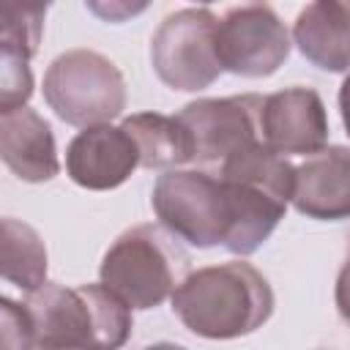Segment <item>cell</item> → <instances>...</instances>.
<instances>
[{
	"label": "cell",
	"mask_w": 350,
	"mask_h": 350,
	"mask_svg": "<svg viewBox=\"0 0 350 350\" xmlns=\"http://www.w3.org/2000/svg\"><path fill=\"white\" fill-rule=\"evenodd\" d=\"M172 312L202 339L249 336L273 314L268 279L246 260H230L191 271L172 293Z\"/></svg>",
	"instance_id": "obj_1"
},
{
	"label": "cell",
	"mask_w": 350,
	"mask_h": 350,
	"mask_svg": "<svg viewBox=\"0 0 350 350\" xmlns=\"http://www.w3.org/2000/svg\"><path fill=\"white\" fill-rule=\"evenodd\" d=\"M25 306L33 317L36 347L120 350L134 328L131 309L101 282L79 287L46 282L27 295Z\"/></svg>",
	"instance_id": "obj_2"
},
{
	"label": "cell",
	"mask_w": 350,
	"mask_h": 350,
	"mask_svg": "<svg viewBox=\"0 0 350 350\" xmlns=\"http://www.w3.org/2000/svg\"><path fill=\"white\" fill-rule=\"evenodd\" d=\"M189 273L186 249L161 224L129 227L112 241L98 265L101 284L131 312L164 304Z\"/></svg>",
	"instance_id": "obj_3"
},
{
	"label": "cell",
	"mask_w": 350,
	"mask_h": 350,
	"mask_svg": "<svg viewBox=\"0 0 350 350\" xmlns=\"http://www.w3.org/2000/svg\"><path fill=\"white\" fill-rule=\"evenodd\" d=\"M44 101L68 126L90 129L120 118L126 109V79L120 68L96 49H68L44 74Z\"/></svg>",
	"instance_id": "obj_4"
},
{
	"label": "cell",
	"mask_w": 350,
	"mask_h": 350,
	"mask_svg": "<svg viewBox=\"0 0 350 350\" xmlns=\"http://www.w3.org/2000/svg\"><path fill=\"white\" fill-rule=\"evenodd\" d=\"M159 224L178 241L211 249L224 246L230 232V200L219 175L202 170H167L150 191Z\"/></svg>",
	"instance_id": "obj_5"
},
{
	"label": "cell",
	"mask_w": 350,
	"mask_h": 350,
	"mask_svg": "<svg viewBox=\"0 0 350 350\" xmlns=\"http://www.w3.org/2000/svg\"><path fill=\"white\" fill-rule=\"evenodd\" d=\"M216 33L219 16L205 5L167 14L150 38V66L156 77L180 93L211 88L224 71Z\"/></svg>",
	"instance_id": "obj_6"
},
{
	"label": "cell",
	"mask_w": 350,
	"mask_h": 350,
	"mask_svg": "<svg viewBox=\"0 0 350 350\" xmlns=\"http://www.w3.org/2000/svg\"><path fill=\"white\" fill-rule=\"evenodd\" d=\"M216 46L224 71L260 79L276 74L279 66H284L293 36L271 5L246 3L232 5L219 19Z\"/></svg>",
	"instance_id": "obj_7"
},
{
	"label": "cell",
	"mask_w": 350,
	"mask_h": 350,
	"mask_svg": "<svg viewBox=\"0 0 350 350\" xmlns=\"http://www.w3.org/2000/svg\"><path fill=\"white\" fill-rule=\"evenodd\" d=\"M262 104L265 98L257 93L189 101L178 112V120L191 134L194 161L224 164L230 156L246 150L254 142H262Z\"/></svg>",
	"instance_id": "obj_8"
},
{
	"label": "cell",
	"mask_w": 350,
	"mask_h": 350,
	"mask_svg": "<svg viewBox=\"0 0 350 350\" xmlns=\"http://www.w3.org/2000/svg\"><path fill=\"white\" fill-rule=\"evenodd\" d=\"M262 142L279 156H314L328 142V115L317 90L293 85L265 96L260 115Z\"/></svg>",
	"instance_id": "obj_9"
},
{
	"label": "cell",
	"mask_w": 350,
	"mask_h": 350,
	"mask_svg": "<svg viewBox=\"0 0 350 350\" xmlns=\"http://www.w3.org/2000/svg\"><path fill=\"white\" fill-rule=\"evenodd\" d=\"M139 167V150L123 126H90L82 129L66 148L68 178L90 191L118 189Z\"/></svg>",
	"instance_id": "obj_10"
},
{
	"label": "cell",
	"mask_w": 350,
	"mask_h": 350,
	"mask_svg": "<svg viewBox=\"0 0 350 350\" xmlns=\"http://www.w3.org/2000/svg\"><path fill=\"white\" fill-rule=\"evenodd\" d=\"M293 205L317 221L350 219V148L325 145L295 167Z\"/></svg>",
	"instance_id": "obj_11"
},
{
	"label": "cell",
	"mask_w": 350,
	"mask_h": 350,
	"mask_svg": "<svg viewBox=\"0 0 350 350\" xmlns=\"http://www.w3.org/2000/svg\"><path fill=\"white\" fill-rule=\"evenodd\" d=\"M0 156L5 167L27 183L52 180L60 172L52 126L30 107L0 112Z\"/></svg>",
	"instance_id": "obj_12"
},
{
	"label": "cell",
	"mask_w": 350,
	"mask_h": 350,
	"mask_svg": "<svg viewBox=\"0 0 350 350\" xmlns=\"http://www.w3.org/2000/svg\"><path fill=\"white\" fill-rule=\"evenodd\" d=\"M293 44L320 71H350V3L317 0L298 11Z\"/></svg>",
	"instance_id": "obj_13"
},
{
	"label": "cell",
	"mask_w": 350,
	"mask_h": 350,
	"mask_svg": "<svg viewBox=\"0 0 350 350\" xmlns=\"http://www.w3.org/2000/svg\"><path fill=\"white\" fill-rule=\"evenodd\" d=\"M139 150V167L148 170H178L180 164L194 161V145L189 129L178 115L161 112H137L120 123Z\"/></svg>",
	"instance_id": "obj_14"
},
{
	"label": "cell",
	"mask_w": 350,
	"mask_h": 350,
	"mask_svg": "<svg viewBox=\"0 0 350 350\" xmlns=\"http://www.w3.org/2000/svg\"><path fill=\"white\" fill-rule=\"evenodd\" d=\"M0 273L27 295L46 284V246L41 235L30 224L11 216L3 219Z\"/></svg>",
	"instance_id": "obj_15"
},
{
	"label": "cell",
	"mask_w": 350,
	"mask_h": 350,
	"mask_svg": "<svg viewBox=\"0 0 350 350\" xmlns=\"http://www.w3.org/2000/svg\"><path fill=\"white\" fill-rule=\"evenodd\" d=\"M44 16L46 5L5 0L0 5V52L30 60L44 36Z\"/></svg>",
	"instance_id": "obj_16"
},
{
	"label": "cell",
	"mask_w": 350,
	"mask_h": 350,
	"mask_svg": "<svg viewBox=\"0 0 350 350\" xmlns=\"http://www.w3.org/2000/svg\"><path fill=\"white\" fill-rule=\"evenodd\" d=\"M30 96H33L30 60L0 52V112L27 107Z\"/></svg>",
	"instance_id": "obj_17"
},
{
	"label": "cell",
	"mask_w": 350,
	"mask_h": 350,
	"mask_svg": "<svg viewBox=\"0 0 350 350\" xmlns=\"http://www.w3.org/2000/svg\"><path fill=\"white\" fill-rule=\"evenodd\" d=\"M0 350H33L36 347V328L33 317L25 304H16L11 298H0Z\"/></svg>",
	"instance_id": "obj_18"
},
{
	"label": "cell",
	"mask_w": 350,
	"mask_h": 350,
	"mask_svg": "<svg viewBox=\"0 0 350 350\" xmlns=\"http://www.w3.org/2000/svg\"><path fill=\"white\" fill-rule=\"evenodd\" d=\"M88 8L93 14H98L101 19H107V22H120L126 16H134V14L145 11V3H137V5H129V3H88Z\"/></svg>",
	"instance_id": "obj_19"
},
{
	"label": "cell",
	"mask_w": 350,
	"mask_h": 350,
	"mask_svg": "<svg viewBox=\"0 0 350 350\" xmlns=\"http://www.w3.org/2000/svg\"><path fill=\"white\" fill-rule=\"evenodd\" d=\"M339 112H342L345 131H347V137H350V71H347V77H345L342 85H339Z\"/></svg>",
	"instance_id": "obj_20"
},
{
	"label": "cell",
	"mask_w": 350,
	"mask_h": 350,
	"mask_svg": "<svg viewBox=\"0 0 350 350\" xmlns=\"http://www.w3.org/2000/svg\"><path fill=\"white\" fill-rule=\"evenodd\" d=\"M145 350H189V347L175 345V342H156V345H148Z\"/></svg>",
	"instance_id": "obj_21"
},
{
	"label": "cell",
	"mask_w": 350,
	"mask_h": 350,
	"mask_svg": "<svg viewBox=\"0 0 350 350\" xmlns=\"http://www.w3.org/2000/svg\"><path fill=\"white\" fill-rule=\"evenodd\" d=\"M36 350H66V347H36Z\"/></svg>",
	"instance_id": "obj_22"
}]
</instances>
